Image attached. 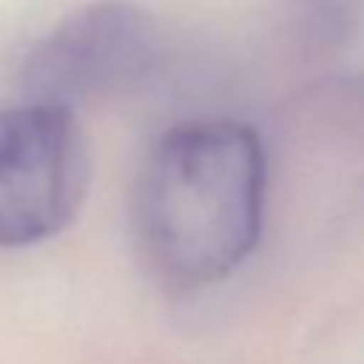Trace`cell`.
<instances>
[{
  "label": "cell",
  "mask_w": 364,
  "mask_h": 364,
  "mask_svg": "<svg viewBox=\"0 0 364 364\" xmlns=\"http://www.w3.org/2000/svg\"><path fill=\"white\" fill-rule=\"evenodd\" d=\"M264 151L253 128L196 119L171 128L134 188V233L148 267L176 290L228 279L256 247Z\"/></svg>",
  "instance_id": "obj_1"
},
{
  "label": "cell",
  "mask_w": 364,
  "mask_h": 364,
  "mask_svg": "<svg viewBox=\"0 0 364 364\" xmlns=\"http://www.w3.org/2000/svg\"><path fill=\"white\" fill-rule=\"evenodd\" d=\"M91 179L74 111L23 102L0 111V247H26L65 230Z\"/></svg>",
  "instance_id": "obj_2"
},
{
  "label": "cell",
  "mask_w": 364,
  "mask_h": 364,
  "mask_svg": "<svg viewBox=\"0 0 364 364\" xmlns=\"http://www.w3.org/2000/svg\"><path fill=\"white\" fill-rule=\"evenodd\" d=\"M156 23L131 0H97L60 20L26 57L28 102L74 111L136 80L154 60Z\"/></svg>",
  "instance_id": "obj_3"
}]
</instances>
